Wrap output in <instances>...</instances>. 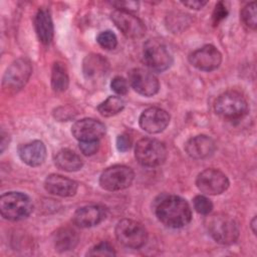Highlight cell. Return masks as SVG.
I'll return each instance as SVG.
<instances>
[{
    "label": "cell",
    "mask_w": 257,
    "mask_h": 257,
    "mask_svg": "<svg viewBox=\"0 0 257 257\" xmlns=\"http://www.w3.org/2000/svg\"><path fill=\"white\" fill-rule=\"evenodd\" d=\"M104 218V211L101 207L90 205L84 206L75 211L72 220L80 228H90L99 224Z\"/></svg>",
    "instance_id": "d6986e66"
},
{
    "label": "cell",
    "mask_w": 257,
    "mask_h": 257,
    "mask_svg": "<svg viewBox=\"0 0 257 257\" xmlns=\"http://www.w3.org/2000/svg\"><path fill=\"white\" fill-rule=\"evenodd\" d=\"M55 166L66 172H76L83 166L81 158L69 149L60 150L54 157Z\"/></svg>",
    "instance_id": "603a6c76"
},
{
    "label": "cell",
    "mask_w": 257,
    "mask_h": 257,
    "mask_svg": "<svg viewBox=\"0 0 257 257\" xmlns=\"http://www.w3.org/2000/svg\"><path fill=\"white\" fill-rule=\"evenodd\" d=\"M128 83L138 93L144 96H153L160 88L158 78L153 73L143 68H134L130 70Z\"/></svg>",
    "instance_id": "4fadbf2b"
},
{
    "label": "cell",
    "mask_w": 257,
    "mask_h": 257,
    "mask_svg": "<svg viewBox=\"0 0 257 257\" xmlns=\"http://www.w3.org/2000/svg\"><path fill=\"white\" fill-rule=\"evenodd\" d=\"M170 122L169 113L160 107H149L140 116V126L149 134L162 133Z\"/></svg>",
    "instance_id": "5bb4252c"
},
{
    "label": "cell",
    "mask_w": 257,
    "mask_h": 257,
    "mask_svg": "<svg viewBox=\"0 0 257 257\" xmlns=\"http://www.w3.org/2000/svg\"><path fill=\"white\" fill-rule=\"evenodd\" d=\"M182 4L191 9L199 10L207 4V1H186V2H182Z\"/></svg>",
    "instance_id": "d590c367"
},
{
    "label": "cell",
    "mask_w": 257,
    "mask_h": 257,
    "mask_svg": "<svg viewBox=\"0 0 257 257\" xmlns=\"http://www.w3.org/2000/svg\"><path fill=\"white\" fill-rule=\"evenodd\" d=\"M124 107V102L119 96L111 95L103 100L98 106V112L103 116H112L120 112Z\"/></svg>",
    "instance_id": "d4e9b609"
},
{
    "label": "cell",
    "mask_w": 257,
    "mask_h": 257,
    "mask_svg": "<svg viewBox=\"0 0 257 257\" xmlns=\"http://www.w3.org/2000/svg\"><path fill=\"white\" fill-rule=\"evenodd\" d=\"M68 84L69 78L65 66L61 62H55L51 71V85L53 90L62 92L67 89Z\"/></svg>",
    "instance_id": "cb8c5ba5"
},
{
    "label": "cell",
    "mask_w": 257,
    "mask_h": 257,
    "mask_svg": "<svg viewBox=\"0 0 257 257\" xmlns=\"http://www.w3.org/2000/svg\"><path fill=\"white\" fill-rule=\"evenodd\" d=\"M96 41L102 48L106 50H112L117 45V38L115 34L110 30L100 32L96 37Z\"/></svg>",
    "instance_id": "4316f807"
},
{
    "label": "cell",
    "mask_w": 257,
    "mask_h": 257,
    "mask_svg": "<svg viewBox=\"0 0 257 257\" xmlns=\"http://www.w3.org/2000/svg\"><path fill=\"white\" fill-rule=\"evenodd\" d=\"M71 133L79 142L98 141L104 136L105 126L97 119L82 118L73 123Z\"/></svg>",
    "instance_id": "9a60e30c"
},
{
    "label": "cell",
    "mask_w": 257,
    "mask_h": 257,
    "mask_svg": "<svg viewBox=\"0 0 257 257\" xmlns=\"http://www.w3.org/2000/svg\"><path fill=\"white\" fill-rule=\"evenodd\" d=\"M110 87L115 93L123 95L128 91V82L121 76H115L110 82Z\"/></svg>",
    "instance_id": "f546056e"
},
{
    "label": "cell",
    "mask_w": 257,
    "mask_h": 257,
    "mask_svg": "<svg viewBox=\"0 0 257 257\" xmlns=\"http://www.w3.org/2000/svg\"><path fill=\"white\" fill-rule=\"evenodd\" d=\"M216 149L215 142L208 136L199 135L191 138L185 145V151L189 157L201 160L210 157Z\"/></svg>",
    "instance_id": "e0dca14e"
},
{
    "label": "cell",
    "mask_w": 257,
    "mask_h": 257,
    "mask_svg": "<svg viewBox=\"0 0 257 257\" xmlns=\"http://www.w3.org/2000/svg\"><path fill=\"white\" fill-rule=\"evenodd\" d=\"M215 111L223 118L234 120L245 116L248 112V102L237 91H226L215 101Z\"/></svg>",
    "instance_id": "277c9868"
},
{
    "label": "cell",
    "mask_w": 257,
    "mask_h": 257,
    "mask_svg": "<svg viewBox=\"0 0 257 257\" xmlns=\"http://www.w3.org/2000/svg\"><path fill=\"white\" fill-rule=\"evenodd\" d=\"M31 72L32 66L27 58L16 59L9 65L3 76V89L7 93L21 89L28 81Z\"/></svg>",
    "instance_id": "52a82bcc"
},
{
    "label": "cell",
    "mask_w": 257,
    "mask_h": 257,
    "mask_svg": "<svg viewBox=\"0 0 257 257\" xmlns=\"http://www.w3.org/2000/svg\"><path fill=\"white\" fill-rule=\"evenodd\" d=\"M144 61L152 70L162 72L173 63V56L166 45L156 39H150L144 45Z\"/></svg>",
    "instance_id": "ba28073f"
},
{
    "label": "cell",
    "mask_w": 257,
    "mask_h": 257,
    "mask_svg": "<svg viewBox=\"0 0 257 257\" xmlns=\"http://www.w3.org/2000/svg\"><path fill=\"white\" fill-rule=\"evenodd\" d=\"M117 241L127 248L139 249L143 247L148 239L146 228L135 220L122 219L117 222L114 229Z\"/></svg>",
    "instance_id": "8992f818"
},
{
    "label": "cell",
    "mask_w": 257,
    "mask_h": 257,
    "mask_svg": "<svg viewBox=\"0 0 257 257\" xmlns=\"http://www.w3.org/2000/svg\"><path fill=\"white\" fill-rule=\"evenodd\" d=\"M135 178L133 170L123 165H114L105 169L99 177V185L106 191H119L128 188Z\"/></svg>",
    "instance_id": "9c48e42d"
},
{
    "label": "cell",
    "mask_w": 257,
    "mask_h": 257,
    "mask_svg": "<svg viewBox=\"0 0 257 257\" xmlns=\"http://www.w3.org/2000/svg\"><path fill=\"white\" fill-rule=\"evenodd\" d=\"M110 18L114 25L122 32L123 35L130 38H141L146 34L145 23L137 16L133 15L128 11L121 9H115Z\"/></svg>",
    "instance_id": "8fae6325"
},
{
    "label": "cell",
    "mask_w": 257,
    "mask_h": 257,
    "mask_svg": "<svg viewBox=\"0 0 257 257\" xmlns=\"http://www.w3.org/2000/svg\"><path fill=\"white\" fill-rule=\"evenodd\" d=\"M255 222H256V217H254L253 218V220H252V222H251V227H252V231H253V233L254 234H256V229H255Z\"/></svg>",
    "instance_id": "8d00e7d4"
},
{
    "label": "cell",
    "mask_w": 257,
    "mask_h": 257,
    "mask_svg": "<svg viewBox=\"0 0 257 257\" xmlns=\"http://www.w3.org/2000/svg\"><path fill=\"white\" fill-rule=\"evenodd\" d=\"M19 158L30 167L42 165L46 159V148L41 141H33L22 145L18 149Z\"/></svg>",
    "instance_id": "ac0fdd59"
},
{
    "label": "cell",
    "mask_w": 257,
    "mask_h": 257,
    "mask_svg": "<svg viewBox=\"0 0 257 257\" xmlns=\"http://www.w3.org/2000/svg\"><path fill=\"white\" fill-rule=\"evenodd\" d=\"M228 15V9L224 2H218L215 6V9L212 14V21L213 24L216 26L218 25L222 20H224Z\"/></svg>",
    "instance_id": "4dcf8cb0"
},
{
    "label": "cell",
    "mask_w": 257,
    "mask_h": 257,
    "mask_svg": "<svg viewBox=\"0 0 257 257\" xmlns=\"http://www.w3.org/2000/svg\"><path fill=\"white\" fill-rule=\"evenodd\" d=\"M109 68L108 61L100 54H89L82 62V71L86 78H98L103 76Z\"/></svg>",
    "instance_id": "44dd1931"
},
{
    "label": "cell",
    "mask_w": 257,
    "mask_h": 257,
    "mask_svg": "<svg viewBox=\"0 0 257 257\" xmlns=\"http://www.w3.org/2000/svg\"><path fill=\"white\" fill-rule=\"evenodd\" d=\"M44 188L51 195L59 197H71L77 192L78 184L75 181L61 175L51 174L45 179Z\"/></svg>",
    "instance_id": "2e32d148"
},
{
    "label": "cell",
    "mask_w": 257,
    "mask_h": 257,
    "mask_svg": "<svg viewBox=\"0 0 257 257\" xmlns=\"http://www.w3.org/2000/svg\"><path fill=\"white\" fill-rule=\"evenodd\" d=\"M88 256H114L115 251L108 242H100L93 246L88 252Z\"/></svg>",
    "instance_id": "f1b7e54d"
},
{
    "label": "cell",
    "mask_w": 257,
    "mask_h": 257,
    "mask_svg": "<svg viewBox=\"0 0 257 257\" xmlns=\"http://www.w3.org/2000/svg\"><path fill=\"white\" fill-rule=\"evenodd\" d=\"M33 210L31 199L20 192H7L0 198V212L4 219L19 221L30 215Z\"/></svg>",
    "instance_id": "3957f363"
},
{
    "label": "cell",
    "mask_w": 257,
    "mask_h": 257,
    "mask_svg": "<svg viewBox=\"0 0 257 257\" xmlns=\"http://www.w3.org/2000/svg\"><path fill=\"white\" fill-rule=\"evenodd\" d=\"M206 227L209 235L219 244L231 245L239 237L236 221L226 214H215L207 219Z\"/></svg>",
    "instance_id": "7a4b0ae2"
},
{
    "label": "cell",
    "mask_w": 257,
    "mask_h": 257,
    "mask_svg": "<svg viewBox=\"0 0 257 257\" xmlns=\"http://www.w3.org/2000/svg\"><path fill=\"white\" fill-rule=\"evenodd\" d=\"M77 232L69 227L57 229L53 234V244L58 252H65L75 248L78 243Z\"/></svg>",
    "instance_id": "7402d4cb"
},
{
    "label": "cell",
    "mask_w": 257,
    "mask_h": 257,
    "mask_svg": "<svg viewBox=\"0 0 257 257\" xmlns=\"http://www.w3.org/2000/svg\"><path fill=\"white\" fill-rule=\"evenodd\" d=\"M34 25L38 39L43 44H49L53 38V22L50 12L41 8L37 11L34 19Z\"/></svg>",
    "instance_id": "ffe728a7"
},
{
    "label": "cell",
    "mask_w": 257,
    "mask_h": 257,
    "mask_svg": "<svg viewBox=\"0 0 257 257\" xmlns=\"http://www.w3.org/2000/svg\"><path fill=\"white\" fill-rule=\"evenodd\" d=\"M76 112H73V108L70 106H62L58 107L55 110V117L59 120H68L69 118H73Z\"/></svg>",
    "instance_id": "d6a6232c"
},
{
    "label": "cell",
    "mask_w": 257,
    "mask_h": 257,
    "mask_svg": "<svg viewBox=\"0 0 257 257\" xmlns=\"http://www.w3.org/2000/svg\"><path fill=\"white\" fill-rule=\"evenodd\" d=\"M155 212L165 226L175 229L188 225L192 219V211L188 202L175 195L162 198L158 202Z\"/></svg>",
    "instance_id": "6da1fadb"
},
{
    "label": "cell",
    "mask_w": 257,
    "mask_h": 257,
    "mask_svg": "<svg viewBox=\"0 0 257 257\" xmlns=\"http://www.w3.org/2000/svg\"><path fill=\"white\" fill-rule=\"evenodd\" d=\"M241 19L243 23L255 30L257 27V12H256V3L251 2L245 5L241 11Z\"/></svg>",
    "instance_id": "484cf974"
},
{
    "label": "cell",
    "mask_w": 257,
    "mask_h": 257,
    "mask_svg": "<svg viewBox=\"0 0 257 257\" xmlns=\"http://www.w3.org/2000/svg\"><path fill=\"white\" fill-rule=\"evenodd\" d=\"M99 149L98 141H85L79 142V150L85 156L94 155Z\"/></svg>",
    "instance_id": "1f68e13d"
},
{
    "label": "cell",
    "mask_w": 257,
    "mask_h": 257,
    "mask_svg": "<svg viewBox=\"0 0 257 257\" xmlns=\"http://www.w3.org/2000/svg\"><path fill=\"white\" fill-rule=\"evenodd\" d=\"M189 61L199 70L212 71L220 66L222 55L214 45L207 44L193 51L189 55Z\"/></svg>",
    "instance_id": "7c38bea8"
},
{
    "label": "cell",
    "mask_w": 257,
    "mask_h": 257,
    "mask_svg": "<svg viewBox=\"0 0 257 257\" xmlns=\"http://www.w3.org/2000/svg\"><path fill=\"white\" fill-rule=\"evenodd\" d=\"M194 209L202 215H208L213 210V203L205 196L198 195L193 200Z\"/></svg>",
    "instance_id": "83f0119b"
},
{
    "label": "cell",
    "mask_w": 257,
    "mask_h": 257,
    "mask_svg": "<svg viewBox=\"0 0 257 257\" xmlns=\"http://www.w3.org/2000/svg\"><path fill=\"white\" fill-rule=\"evenodd\" d=\"M113 6L116 7V9H121L124 11H135L138 9L139 7V3L135 2V1H117V2H112L111 3Z\"/></svg>",
    "instance_id": "e575fe53"
},
{
    "label": "cell",
    "mask_w": 257,
    "mask_h": 257,
    "mask_svg": "<svg viewBox=\"0 0 257 257\" xmlns=\"http://www.w3.org/2000/svg\"><path fill=\"white\" fill-rule=\"evenodd\" d=\"M229 184L228 177L217 169H206L196 179L198 189L207 195H220L228 189Z\"/></svg>",
    "instance_id": "30bf717a"
},
{
    "label": "cell",
    "mask_w": 257,
    "mask_h": 257,
    "mask_svg": "<svg viewBox=\"0 0 257 257\" xmlns=\"http://www.w3.org/2000/svg\"><path fill=\"white\" fill-rule=\"evenodd\" d=\"M132 140L127 135H119L116 138V148L119 152H126L131 149Z\"/></svg>",
    "instance_id": "836d02e7"
},
{
    "label": "cell",
    "mask_w": 257,
    "mask_h": 257,
    "mask_svg": "<svg viewBox=\"0 0 257 257\" xmlns=\"http://www.w3.org/2000/svg\"><path fill=\"white\" fill-rule=\"evenodd\" d=\"M135 157L144 167H158L164 164L167 159V148L156 139L145 138L137 143Z\"/></svg>",
    "instance_id": "5b68a950"
}]
</instances>
